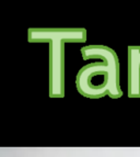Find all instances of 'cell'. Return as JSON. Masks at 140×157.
I'll return each instance as SVG.
<instances>
[{
  "mask_svg": "<svg viewBox=\"0 0 140 157\" xmlns=\"http://www.w3.org/2000/svg\"><path fill=\"white\" fill-rule=\"evenodd\" d=\"M84 59L98 58L101 62L81 68L77 76V88L82 96L102 98L109 96L118 99L123 96L120 84V59L113 48L104 45H90L81 50Z\"/></svg>",
  "mask_w": 140,
  "mask_h": 157,
  "instance_id": "obj_1",
  "label": "cell"
},
{
  "mask_svg": "<svg viewBox=\"0 0 140 157\" xmlns=\"http://www.w3.org/2000/svg\"><path fill=\"white\" fill-rule=\"evenodd\" d=\"M128 85L129 98H140V46H128Z\"/></svg>",
  "mask_w": 140,
  "mask_h": 157,
  "instance_id": "obj_2",
  "label": "cell"
}]
</instances>
